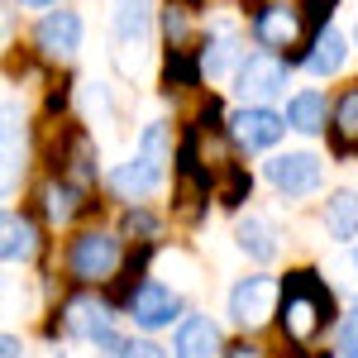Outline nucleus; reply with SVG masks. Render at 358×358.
<instances>
[{
	"mask_svg": "<svg viewBox=\"0 0 358 358\" xmlns=\"http://www.w3.org/2000/svg\"><path fill=\"white\" fill-rule=\"evenodd\" d=\"M334 5L339 0H301V24H306V43H315L325 29H330V20H334ZM310 53V48H306Z\"/></svg>",
	"mask_w": 358,
	"mask_h": 358,
	"instance_id": "nucleus-25",
	"label": "nucleus"
},
{
	"mask_svg": "<svg viewBox=\"0 0 358 358\" xmlns=\"http://www.w3.org/2000/svg\"><path fill=\"white\" fill-rule=\"evenodd\" d=\"M330 138H334V153H358V86H349V91L334 101Z\"/></svg>",
	"mask_w": 358,
	"mask_h": 358,
	"instance_id": "nucleus-18",
	"label": "nucleus"
},
{
	"mask_svg": "<svg viewBox=\"0 0 358 358\" xmlns=\"http://www.w3.org/2000/svg\"><path fill=\"white\" fill-rule=\"evenodd\" d=\"M339 354L358 358V310H349V315L339 320Z\"/></svg>",
	"mask_w": 358,
	"mask_h": 358,
	"instance_id": "nucleus-28",
	"label": "nucleus"
},
{
	"mask_svg": "<svg viewBox=\"0 0 358 358\" xmlns=\"http://www.w3.org/2000/svg\"><path fill=\"white\" fill-rule=\"evenodd\" d=\"M86 206L91 201H86L82 182H53V187H43V215L53 224H72Z\"/></svg>",
	"mask_w": 358,
	"mask_h": 358,
	"instance_id": "nucleus-17",
	"label": "nucleus"
},
{
	"mask_svg": "<svg viewBox=\"0 0 358 358\" xmlns=\"http://www.w3.org/2000/svg\"><path fill=\"white\" fill-rule=\"evenodd\" d=\"M253 38L282 53L287 62H306V48H310L301 10H287V5H253Z\"/></svg>",
	"mask_w": 358,
	"mask_h": 358,
	"instance_id": "nucleus-2",
	"label": "nucleus"
},
{
	"mask_svg": "<svg viewBox=\"0 0 358 358\" xmlns=\"http://www.w3.org/2000/svg\"><path fill=\"white\" fill-rule=\"evenodd\" d=\"M344 53H349L344 38H339L334 29H325V34L310 43V53H306V72H310V77H334V72L344 67Z\"/></svg>",
	"mask_w": 358,
	"mask_h": 358,
	"instance_id": "nucleus-23",
	"label": "nucleus"
},
{
	"mask_svg": "<svg viewBox=\"0 0 358 358\" xmlns=\"http://www.w3.org/2000/svg\"><path fill=\"white\" fill-rule=\"evenodd\" d=\"M248 192H253V177H248L244 167H224V187H220V206H229V210H234V206H244L248 201Z\"/></svg>",
	"mask_w": 358,
	"mask_h": 358,
	"instance_id": "nucleus-26",
	"label": "nucleus"
},
{
	"mask_svg": "<svg viewBox=\"0 0 358 358\" xmlns=\"http://www.w3.org/2000/svg\"><path fill=\"white\" fill-rule=\"evenodd\" d=\"M287 124L296 134H320L325 129V96L320 91H296L287 101Z\"/></svg>",
	"mask_w": 358,
	"mask_h": 358,
	"instance_id": "nucleus-22",
	"label": "nucleus"
},
{
	"mask_svg": "<svg viewBox=\"0 0 358 358\" xmlns=\"http://www.w3.org/2000/svg\"><path fill=\"white\" fill-rule=\"evenodd\" d=\"M234 239H239V248H244L253 263H273V258H277V229L263 220V215H248V220H239Z\"/></svg>",
	"mask_w": 358,
	"mask_h": 358,
	"instance_id": "nucleus-20",
	"label": "nucleus"
},
{
	"mask_svg": "<svg viewBox=\"0 0 358 358\" xmlns=\"http://www.w3.org/2000/svg\"><path fill=\"white\" fill-rule=\"evenodd\" d=\"M325 234H330L334 244L358 239V196L354 192H334L325 201Z\"/></svg>",
	"mask_w": 358,
	"mask_h": 358,
	"instance_id": "nucleus-19",
	"label": "nucleus"
},
{
	"mask_svg": "<svg viewBox=\"0 0 358 358\" xmlns=\"http://www.w3.org/2000/svg\"><path fill=\"white\" fill-rule=\"evenodd\" d=\"M177 358H220V325L210 315H187L172 339Z\"/></svg>",
	"mask_w": 358,
	"mask_h": 358,
	"instance_id": "nucleus-13",
	"label": "nucleus"
},
{
	"mask_svg": "<svg viewBox=\"0 0 358 358\" xmlns=\"http://www.w3.org/2000/svg\"><path fill=\"white\" fill-rule=\"evenodd\" d=\"M177 310H182V296L163 282H143L134 292V301H129V315H134L138 330H167L177 320Z\"/></svg>",
	"mask_w": 358,
	"mask_h": 358,
	"instance_id": "nucleus-10",
	"label": "nucleus"
},
{
	"mask_svg": "<svg viewBox=\"0 0 358 358\" xmlns=\"http://www.w3.org/2000/svg\"><path fill=\"white\" fill-rule=\"evenodd\" d=\"M29 163V124L15 96H5V192H15L20 172Z\"/></svg>",
	"mask_w": 358,
	"mask_h": 358,
	"instance_id": "nucleus-12",
	"label": "nucleus"
},
{
	"mask_svg": "<svg viewBox=\"0 0 358 358\" xmlns=\"http://www.w3.org/2000/svg\"><path fill=\"white\" fill-rule=\"evenodd\" d=\"M201 77H206V67H201V53H196L192 43L167 48V57H163V82L167 86H196Z\"/></svg>",
	"mask_w": 358,
	"mask_h": 358,
	"instance_id": "nucleus-24",
	"label": "nucleus"
},
{
	"mask_svg": "<svg viewBox=\"0 0 358 358\" xmlns=\"http://www.w3.org/2000/svg\"><path fill=\"white\" fill-rule=\"evenodd\" d=\"M282 296V287H277L273 277L253 273L244 277L234 292H229V315H234V325H244V330H253V325H263L268 315H273V301Z\"/></svg>",
	"mask_w": 358,
	"mask_h": 358,
	"instance_id": "nucleus-7",
	"label": "nucleus"
},
{
	"mask_svg": "<svg viewBox=\"0 0 358 358\" xmlns=\"http://www.w3.org/2000/svg\"><path fill=\"white\" fill-rule=\"evenodd\" d=\"M163 34H167V48L192 43V20H187V10H182V5H167V10H163Z\"/></svg>",
	"mask_w": 358,
	"mask_h": 358,
	"instance_id": "nucleus-27",
	"label": "nucleus"
},
{
	"mask_svg": "<svg viewBox=\"0 0 358 358\" xmlns=\"http://www.w3.org/2000/svg\"><path fill=\"white\" fill-rule=\"evenodd\" d=\"M292 124H287V115L268 110V106H244V110L229 120V138L248 148V153H258V148H273L277 138L287 134Z\"/></svg>",
	"mask_w": 358,
	"mask_h": 358,
	"instance_id": "nucleus-8",
	"label": "nucleus"
},
{
	"mask_svg": "<svg viewBox=\"0 0 358 358\" xmlns=\"http://www.w3.org/2000/svg\"><path fill=\"white\" fill-rule=\"evenodd\" d=\"M53 163L62 177H72V182H96V143H91V134H86L82 124H67V134H62V143L53 148Z\"/></svg>",
	"mask_w": 358,
	"mask_h": 358,
	"instance_id": "nucleus-11",
	"label": "nucleus"
},
{
	"mask_svg": "<svg viewBox=\"0 0 358 358\" xmlns=\"http://www.w3.org/2000/svg\"><path fill=\"white\" fill-rule=\"evenodd\" d=\"M82 15L77 10H53V15H43L38 29H34V43H38V53L43 57H72L82 48Z\"/></svg>",
	"mask_w": 358,
	"mask_h": 358,
	"instance_id": "nucleus-9",
	"label": "nucleus"
},
{
	"mask_svg": "<svg viewBox=\"0 0 358 358\" xmlns=\"http://www.w3.org/2000/svg\"><path fill=\"white\" fill-rule=\"evenodd\" d=\"M115 358H167V354L158 349V344H148V339H129V344H124Z\"/></svg>",
	"mask_w": 358,
	"mask_h": 358,
	"instance_id": "nucleus-29",
	"label": "nucleus"
},
{
	"mask_svg": "<svg viewBox=\"0 0 358 358\" xmlns=\"http://www.w3.org/2000/svg\"><path fill=\"white\" fill-rule=\"evenodd\" d=\"M292 358H310V354H292Z\"/></svg>",
	"mask_w": 358,
	"mask_h": 358,
	"instance_id": "nucleus-33",
	"label": "nucleus"
},
{
	"mask_svg": "<svg viewBox=\"0 0 358 358\" xmlns=\"http://www.w3.org/2000/svg\"><path fill=\"white\" fill-rule=\"evenodd\" d=\"M20 5H29V10H48V5H57V0H20Z\"/></svg>",
	"mask_w": 358,
	"mask_h": 358,
	"instance_id": "nucleus-31",
	"label": "nucleus"
},
{
	"mask_svg": "<svg viewBox=\"0 0 358 358\" xmlns=\"http://www.w3.org/2000/svg\"><path fill=\"white\" fill-rule=\"evenodd\" d=\"M268 182H273L282 196H292V201H301V196H315L320 192V182H325V163L315 158V153H277L273 163H268Z\"/></svg>",
	"mask_w": 358,
	"mask_h": 358,
	"instance_id": "nucleus-5",
	"label": "nucleus"
},
{
	"mask_svg": "<svg viewBox=\"0 0 358 358\" xmlns=\"http://www.w3.org/2000/svg\"><path fill=\"white\" fill-rule=\"evenodd\" d=\"M62 330L77 334V339H91V344L124 349V344L110 334V301H101V296H72L67 310H62Z\"/></svg>",
	"mask_w": 358,
	"mask_h": 358,
	"instance_id": "nucleus-6",
	"label": "nucleus"
},
{
	"mask_svg": "<svg viewBox=\"0 0 358 358\" xmlns=\"http://www.w3.org/2000/svg\"><path fill=\"white\" fill-rule=\"evenodd\" d=\"M287 67L292 62H282V53H248L244 62H239V77H234V91L244 96V106H268L273 96H282L287 91Z\"/></svg>",
	"mask_w": 358,
	"mask_h": 358,
	"instance_id": "nucleus-3",
	"label": "nucleus"
},
{
	"mask_svg": "<svg viewBox=\"0 0 358 358\" xmlns=\"http://www.w3.org/2000/svg\"><path fill=\"white\" fill-rule=\"evenodd\" d=\"M148 15H153V0H115V43H120V62L129 48H143L148 38Z\"/></svg>",
	"mask_w": 358,
	"mask_h": 358,
	"instance_id": "nucleus-14",
	"label": "nucleus"
},
{
	"mask_svg": "<svg viewBox=\"0 0 358 358\" xmlns=\"http://www.w3.org/2000/svg\"><path fill=\"white\" fill-rule=\"evenodd\" d=\"M163 177H167V172H158L153 163H143V158L134 153L129 163H120L110 172V187L124 196V201H143L148 192H158V187H163Z\"/></svg>",
	"mask_w": 358,
	"mask_h": 358,
	"instance_id": "nucleus-15",
	"label": "nucleus"
},
{
	"mask_svg": "<svg viewBox=\"0 0 358 358\" xmlns=\"http://www.w3.org/2000/svg\"><path fill=\"white\" fill-rule=\"evenodd\" d=\"M67 268L77 282H106V277L120 268V239L106 234V229H86L72 239L67 248Z\"/></svg>",
	"mask_w": 358,
	"mask_h": 358,
	"instance_id": "nucleus-4",
	"label": "nucleus"
},
{
	"mask_svg": "<svg viewBox=\"0 0 358 358\" xmlns=\"http://www.w3.org/2000/svg\"><path fill=\"white\" fill-rule=\"evenodd\" d=\"M0 229H5V244H0L5 263H10V268H15V263H34V253H38V229H34V220L20 215V210H5Z\"/></svg>",
	"mask_w": 358,
	"mask_h": 358,
	"instance_id": "nucleus-16",
	"label": "nucleus"
},
{
	"mask_svg": "<svg viewBox=\"0 0 358 358\" xmlns=\"http://www.w3.org/2000/svg\"><path fill=\"white\" fill-rule=\"evenodd\" d=\"M334 315V292L325 287V277L310 273V268H296V273H287L282 282V296H277V325L287 339H296V344H310L315 334H325Z\"/></svg>",
	"mask_w": 358,
	"mask_h": 358,
	"instance_id": "nucleus-1",
	"label": "nucleus"
},
{
	"mask_svg": "<svg viewBox=\"0 0 358 358\" xmlns=\"http://www.w3.org/2000/svg\"><path fill=\"white\" fill-rule=\"evenodd\" d=\"M220 358H258V349H253V344H234V349H224Z\"/></svg>",
	"mask_w": 358,
	"mask_h": 358,
	"instance_id": "nucleus-30",
	"label": "nucleus"
},
{
	"mask_svg": "<svg viewBox=\"0 0 358 358\" xmlns=\"http://www.w3.org/2000/svg\"><path fill=\"white\" fill-rule=\"evenodd\" d=\"M354 38H358V24H354Z\"/></svg>",
	"mask_w": 358,
	"mask_h": 358,
	"instance_id": "nucleus-34",
	"label": "nucleus"
},
{
	"mask_svg": "<svg viewBox=\"0 0 358 358\" xmlns=\"http://www.w3.org/2000/svg\"><path fill=\"white\" fill-rule=\"evenodd\" d=\"M239 62V34L229 24H215L210 29V38H206V48H201V67L210 72V77H220Z\"/></svg>",
	"mask_w": 358,
	"mask_h": 358,
	"instance_id": "nucleus-21",
	"label": "nucleus"
},
{
	"mask_svg": "<svg viewBox=\"0 0 358 358\" xmlns=\"http://www.w3.org/2000/svg\"><path fill=\"white\" fill-rule=\"evenodd\" d=\"M354 273H358V253H354Z\"/></svg>",
	"mask_w": 358,
	"mask_h": 358,
	"instance_id": "nucleus-32",
	"label": "nucleus"
}]
</instances>
